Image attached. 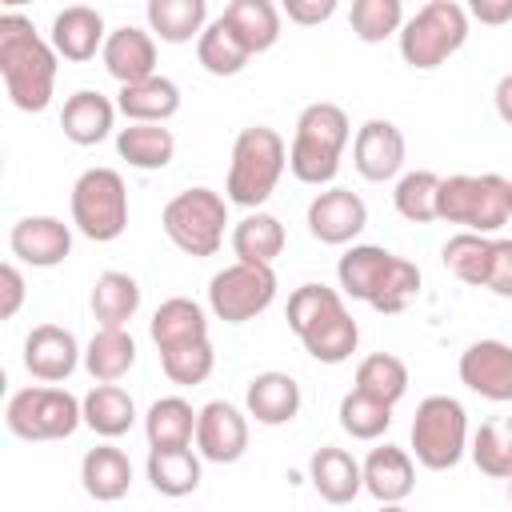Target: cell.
I'll return each mask as SVG.
<instances>
[{
    "label": "cell",
    "instance_id": "22",
    "mask_svg": "<svg viewBox=\"0 0 512 512\" xmlns=\"http://www.w3.org/2000/svg\"><path fill=\"white\" fill-rule=\"evenodd\" d=\"M308 480H312L316 496L328 500V504H352L360 496V488H364L360 460L352 452H344V448H332V444H324V448L312 452Z\"/></svg>",
    "mask_w": 512,
    "mask_h": 512
},
{
    "label": "cell",
    "instance_id": "40",
    "mask_svg": "<svg viewBox=\"0 0 512 512\" xmlns=\"http://www.w3.org/2000/svg\"><path fill=\"white\" fill-rule=\"evenodd\" d=\"M472 464L492 480H512V416H492L472 436Z\"/></svg>",
    "mask_w": 512,
    "mask_h": 512
},
{
    "label": "cell",
    "instance_id": "50",
    "mask_svg": "<svg viewBox=\"0 0 512 512\" xmlns=\"http://www.w3.org/2000/svg\"><path fill=\"white\" fill-rule=\"evenodd\" d=\"M492 104H496V116L504 124H512V72L496 80V92H492Z\"/></svg>",
    "mask_w": 512,
    "mask_h": 512
},
{
    "label": "cell",
    "instance_id": "43",
    "mask_svg": "<svg viewBox=\"0 0 512 512\" xmlns=\"http://www.w3.org/2000/svg\"><path fill=\"white\" fill-rule=\"evenodd\" d=\"M352 36L364 44H380L388 36H400L404 28V4L400 0H356L348 12Z\"/></svg>",
    "mask_w": 512,
    "mask_h": 512
},
{
    "label": "cell",
    "instance_id": "36",
    "mask_svg": "<svg viewBox=\"0 0 512 512\" xmlns=\"http://www.w3.org/2000/svg\"><path fill=\"white\" fill-rule=\"evenodd\" d=\"M80 404H84V424L104 440H116L136 424V400L120 384H96Z\"/></svg>",
    "mask_w": 512,
    "mask_h": 512
},
{
    "label": "cell",
    "instance_id": "17",
    "mask_svg": "<svg viewBox=\"0 0 512 512\" xmlns=\"http://www.w3.org/2000/svg\"><path fill=\"white\" fill-rule=\"evenodd\" d=\"M8 248L20 264L56 268L72 256V224L60 216H20L8 232Z\"/></svg>",
    "mask_w": 512,
    "mask_h": 512
},
{
    "label": "cell",
    "instance_id": "21",
    "mask_svg": "<svg viewBox=\"0 0 512 512\" xmlns=\"http://www.w3.org/2000/svg\"><path fill=\"white\" fill-rule=\"evenodd\" d=\"M360 472H364V492L376 496L380 504H400V500L416 488V464H412V456H408L404 448H396V444L372 448V452L364 456Z\"/></svg>",
    "mask_w": 512,
    "mask_h": 512
},
{
    "label": "cell",
    "instance_id": "20",
    "mask_svg": "<svg viewBox=\"0 0 512 512\" xmlns=\"http://www.w3.org/2000/svg\"><path fill=\"white\" fill-rule=\"evenodd\" d=\"M244 412L264 428H280L300 412V384L288 372H256L244 388Z\"/></svg>",
    "mask_w": 512,
    "mask_h": 512
},
{
    "label": "cell",
    "instance_id": "14",
    "mask_svg": "<svg viewBox=\"0 0 512 512\" xmlns=\"http://www.w3.org/2000/svg\"><path fill=\"white\" fill-rule=\"evenodd\" d=\"M460 384L492 404H508L512 400V344L504 340H472L460 352Z\"/></svg>",
    "mask_w": 512,
    "mask_h": 512
},
{
    "label": "cell",
    "instance_id": "15",
    "mask_svg": "<svg viewBox=\"0 0 512 512\" xmlns=\"http://www.w3.org/2000/svg\"><path fill=\"white\" fill-rule=\"evenodd\" d=\"M404 156H408V144H404V132L392 124V120H364L356 128V140H352V164L364 180L372 184H384V180H400V168H404Z\"/></svg>",
    "mask_w": 512,
    "mask_h": 512
},
{
    "label": "cell",
    "instance_id": "29",
    "mask_svg": "<svg viewBox=\"0 0 512 512\" xmlns=\"http://www.w3.org/2000/svg\"><path fill=\"white\" fill-rule=\"evenodd\" d=\"M196 408L184 396H160L144 412V436L148 448H192L196 440Z\"/></svg>",
    "mask_w": 512,
    "mask_h": 512
},
{
    "label": "cell",
    "instance_id": "12",
    "mask_svg": "<svg viewBox=\"0 0 512 512\" xmlns=\"http://www.w3.org/2000/svg\"><path fill=\"white\" fill-rule=\"evenodd\" d=\"M308 232L320 244H352L364 228H368V204L352 192V188H324L308 200Z\"/></svg>",
    "mask_w": 512,
    "mask_h": 512
},
{
    "label": "cell",
    "instance_id": "18",
    "mask_svg": "<svg viewBox=\"0 0 512 512\" xmlns=\"http://www.w3.org/2000/svg\"><path fill=\"white\" fill-rule=\"evenodd\" d=\"M104 72L128 88V84H140L148 76H156V36L148 28H136V24H124V28H112L108 40H104Z\"/></svg>",
    "mask_w": 512,
    "mask_h": 512
},
{
    "label": "cell",
    "instance_id": "10",
    "mask_svg": "<svg viewBox=\"0 0 512 512\" xmlns=\"http://www.w3.org/2000/svg\"><path fill=\"white\" fill-rule=\"evenodd\" d=\"M72 228L96 244L116 240L128 228V188L116 168H88L76 176L72 196Z\"/></svg>",
    "mask_w": 512,
    "mask_h": 512
},
{
    "label": "cell",
    "instance_id": "49",
    "mask_svg": "<svg viewBox=\"0 0 512 512\" xmlns=\"http://www.w3.org/2000/svg\"><path fill=\"white\" fill-rule=\"evenodd\" d=\"M468 20H480V24H512V0H472L468 4Z\"/></svg>",
    "mask_w": 512,
    "mask_h": 512
},
{
    "label": "cell",
    "instance_id": "30",
    "mask_svg": "<svg viewBox=\"0 0 512 512\" xmlns=\"http://www.w3.org/2000/svg\"><path fill=\"white\" fill-rule=\"evenodd\" d=\"M144 16H148V32L160 36L164 44L200 40V32L212 24L204 0H148Z\"/></svg>",
    "mask_w": 512,
    "mask_h": 512
},
{
    "label": "cell",
    "instance_id": "39",
    "mask_svg": "<svg viewBox=\"0 0 512 512\" xmlns=\"http://www.w3.org/2000/svg\"><path fill=\"white\" fill-rule=\"evenodd\" d=\"M444 268L468 284V288H484L488 284V264H492V236H476V232H456L444 240L440 248Z\"/></svg>",
    "mask_w": 512,
    "mask_h": 512
},
{
    "label": "cell",
    "instance_id": "5",
    "mask_svg": "<svg viewBox=\"0 0 512 512\" xmlns=\"http://www.w3.org/2000/svg\"><path fill=\"white\" fill-rule=\"evenodd\" d=\"M436 216L448 220V224H460L464 232L492 236L512 220V180H504L500 172L440 176Z\"/></svg>",
    "mask_w": 512,
    "mask_h": 512
},
{
    "label": "cell",
    "instance_id": "1",
    "mask_svg": "<svg viewBox=\"0 0 512 512\" xmlns=\"http://www.w3.org/2000/svg\"><path fill=\"white\" fill-rule=\"evenodd\" d=\"M56 48L24 12H0V76L20 112H44L56 92Z\"/></svg>",
    "mask_w": 512,
    "mask_h": 512
},
{
    "label": "cell",
    "instance_id": "41",
    "mask_svg": "<svg viewBox=\"0 0 512 512\" xmlns=\"http://www.w3.org/2000/svg\"><path fill=\"white\" fill-rule=\"evenodd\" d=\"M436 196H440V176L428 172V168L404 172L396 180V188H392V204H396V212L408 224H432V220H440L436 216Z\"/></svg>",
    "mask_w": 512,
    "mask_h": 512
},
{
    "label": "cell",
    "instance_id": "3",
    "mask_svg": "<svg viewBox=\"0 0 512 512\" xmlns=\"http://www.w3.org/2000/svg\"><path fill=\"white\" fill-rule=\"evenodd\" d=\"M348 140H352V124L340 104H328V100L308 104L296 116V132L288 144V172L300 184L328 188L340 172V156Z\"/></svg>",
    "mask_w": 512,
    "mask_h": 512
},
{
    "label": "cell",
    "instance_id": "44",
    "mask_svg": "<svg viewBox=\"0 0 512 512\" xmlns=\"http://www.w3.org/2000/svg\"><path fill=\"white\" fill-rule=\"evenodd\" d=\"M160 368L172 384L180 388H196L212 376L216 368V352H212V340H192V344H180V348H168L160 352Z\"/></svg>",
    "mask_w": 512,
    "mask_h": 512
},
{
    "label": "cell",
    "instance_id": "7",
    "mask_svg": "<svg viewBox=\"0 0 512 512\" xmlns=\"http://www.w3.org/2000/svg\"><path fill=\"white\" fill-rule=\"evenodd\" d=\"M468 40V8L456 0H428L400 28V56L416 72L440 68Z\"/></svg>",
    "mask_w": 512,
    "mask_h": 512
},
{
    "label": "cell",
    "instance_id": "33",
    "mask_svg": "<svg viewBox=\"0 0 512 512\" xmlns=\"http://www.w3.org/2000/svg\"><path fill=\"white\" fill-rule=\"evenodd\" d=\"M148 484L160 496H192L200 488V452L192 448H148Z\"/></svg>",
    "mask_w": 512,
    "mask_h": 512
},
{
    "label": "cell",
    "instance_id": "34",
    "mask_svg": "<svg viewBox=\"0 0 512 512\" xmlns=\"http://www.w3.org/2000/svg\"><path fill=\"white\" fill-rule=\"evenodd\" d=\"M304 352L316 360V364H344L356 344H360V324L352 320V312L340 304L336 312H328L320 324H312L304 336H300Z\"/></svg>",
    "mask_w": 512,
    "mask_h": 512
},
{
    "label": "cell",
    "instance_id": "52",
    "mask_svg": "<svg viewBox=\"0 0 512 512\" xmlns=\"http://www.w3.org/2000/svg\"><path fill=\"white\" fill-rule=\"evenodd\" d=\"M508 504H512V480H508Z\"/></svg>",
    "mask_w": 512,
    "mask_h": 512
},
{
    "label": "cell",
    "instance_id": "35",
    "mask_svg": "<svg viewBox=\"0 0 512 512\" xmlns=\"http://www.w3.org/2000/svg\"><path fill=\"white\" fill-rule=\"evenodd\" d=\"M220 16L232 24V32L240 36V44L252 56L268 52L280 40V8L272 0H232Z\"/></svg>",
    "mask_w": 512,
    "mask_h": 512
},
{
    "label": "cell",
    "instance_id": "28",
    "mask_svg": "<svg viewBox=\"0 0 512 512\" xmlns=\"http://www.w3.org/2000/svg\"><path fill=\"white\" fill-rule=\"evenodd\" d=\"M88 308L96 316L100 328H128V320L140 312V284L128 272H100L88 296Z\"/></svg>",
    "mask_w": 512,
    "mask_h": 512
},
{
    "label": "cell",
    "instance_id": "19",
    "mask_svg": "<svg viewBox=\"0 0 512 512\" xmlns=\"http://www.w3.org/2000/svg\"><path fill=\"white\" fill-rule=\"evenodd\" d=\"M104 40H108V28H104V16L88 4H68L52 16V32H48V44L56 48V56H64L68 64H88L96 52H104Z\"/></svg>",
    "mask_w": 512,
    "mask_h": 512
},
{
    "label": "cell",
    "instance_id": "24",
    "mask_svg": "<svg viewBox=\"0 0 512 512\" xmlns=\"http://www.w3.org/2000/svg\"><path fill=\"white\" fill-rule=\"evenodd\" d=\"M80 484L100 504H112V500L128 496V488H132V460H128V452L116 448V444L88 448L84 460H80Z\"/></svg>",
    "mask_w": 512,
    "mask_h": 512
},
{
    "label": "cell",
    "instance_id": "4",
    "mask_svg": "<svg viewBox=\"0 0 512 512\" xmlns=\"http://www.w3.org/2000/svg\"><path fill=\"white\" fill-rule=\"evenodd\" d=\"M284 168H288V144L276 128L268 124L240 128V136L232 140V160H228V180H224L228 204L260 212V204L276 192Z\"/></svg>",
    "mask_w": 512,
    "mask_h": 512
},
{
    "label": "cell",
    "instance_id": "26",
    "mask_svg": "<svg viewBox=\"0 0 512 512\" xmlns=\"http://www.w3.org/2000/svg\"><path fill=\"white\" fill-rule=\"evenodd\" d=\"M148 336H152L156 352H168V348H180V344H192V340H208V312L188 296H168L152 312Z\"/></svg>",
    "mask_w": 512,
    "mask_h": 512
},
{
    "label": "cell",
    "instance_id": "47",
    "mask_svg": "<svg viewBox=\"0 0 512 512\" xmlns=\"http://www.w3.org/2000/svg\"><path fill=\"white\" fill-rule=\"evenodd\" d=\"M20 304H24V272L8 260V264L0 268V316L12 320V316L20 312Z\"/></svg>",
    "mask_w": 512,
    "mask_h": 512
},
{
    "label": "cell",
    "instance_id": "38",
    "mask_svg": "<svg viewBox=\"0 0 512 512\" xmlns=\"http://www.w3.org/2000/svg\"><path fill=\"white\" fill-rule=\"evenodd\" d=\"M196 60H200V68L212 72V76H236V72L252 60V52L240 44V36L232 32V24H228L224 16H216V20L200 32V40H196Z\"/></svg>",
    "mask_w": 512,
    "mask_h": 512
},
{
    "label": "cell",
    "instance_id": "2",
    "mask_svg": "<svg viewBox=\"0 0 512 512\" xmlns=\"http://www.w3.org/2000/svg\"><path fill=\"white\" fill-rule=\"evenodd\" d=\"M340 296L364 300L368 308L396 316L420 296V268L380 244H352L336 264Z\"/></svg>",
    "mask_w": 512,
    "mask_h": 512
},
{
    "label": "cell",
    "instance_id": "42",
    "mask_svg": "<svg viewBox=\"0 0 512 512\" xmlns=\"http://www.w3.org/2000/svg\"><path fill=\"white\" fill-rule=\"evenodd\" d=\"M336 416H340V428L352 440H380L392 428V408L380 404V400H372V396H364V392H356V388L340 396Z\"/></svg>",
    "mask_w": 512,
    "mask_h": 512
},
{
    "label": "cell",
    "instance_id": "27",
    "mask_svg": "<svg viewBox=\"0 0 512 512\" xmlns=\"http://www.w3.org/2000/svg\"><path fill=\"white\" fill-rule=\"evenodd\" d=\"M136 364V340L128 328H96L84 348V372L96 384H116Z\"/></svg>",
    "mask_w": 512,
    "mask_h": 512
},
{
    "label": "cell",
    "instance_id": "6",
    "mask_svg": "<svg viewBox=\"0 0 512 512\" xmlns=\"http://www.w3.org/2000/svg\"><path fill=\"white\" fill-rule=\"evenodd\" d=\"M160 228L184 256H196V260L216 256L224 244V228H228V196L204 184L184 188L164 204Z\"/></svg>",
    "mask_w": 512,
    "mask_h": 512
},
{
    "label": "cell",
    "instance_id": "16",
    "mask_svg": "<svg viewBox=\"0 0 512 512\" xmlns=\"http://www.w3.org/2000/svg\"><path fill=\"white\" fill-rule=\"evenodd\" d=\"M84 364V352L76 336L60 324H36L24 336V368L40 384H64Z\"/></svg>",
    "mask_w": 512,
    "mask_h": 512
},
{
    "label": "cell",
    "instance_id": "48",
    "mask_svg": "<svg viewBox=\"0 0 512 512\" xmlns=\"http://www.w3.org/2000/svg\"><path fill=\"white\" fill-rule=\"evenodd\" d=\"M332 12H336V0H284V16L292 24H300V28L324 24Z\"/></svg>",
    "mask_w": 512,
    "mask_h": 512
},
{
    "label": "cell",
    "instance_id": "32",
    "mask_svg": "<svg viewBox=\"0 0 512 512\" xmlns=\"http://www.w3.org/2000/svg\"><path fill=\"white\" fill-rule=\"evenodd\" d=\"M284 244H288L284 224L272 212H248L232 228V256L240 264H264V268H272L276 256L284 252Z\"/></svg>",
    "mask_w": 512,
    "mask_h": 512
},
{
    "label": "cell",
    "instance_id": "37",
    "mask_svg": "<svg viewBox=\"0 0 512 512\" xmlns=\"http://www.w3.org/2000/svg\"><path fill=\"white\" fill-rule=\"evenodd\" d=\"M352 388L372 396V400H380V404H388V408H396L404 400V392H408V364L400 356H392V352H372V356H364L356 364Z\"/></svg>",
    "mask_w": 512,
    "mask_h": 512
},
{
    "label": "cell",
    "instance_id": "9",
    "mask_svg": "<svg viewBox=\"0 0 512 512\" xmlns=\"http://www.w3.org/2000/svg\"><path fill=\"white\" fill-rule=\"evenodd\" d=\"M468 452V412L456 396H424L412 416V456L428 472H448Z\"/></svg>",
    "mask_w": 512,
    "mask_h": 512
},
{
    "label": "cell",
    "instance_id": "31",
    "mask_svg": "<svg viewBox=\"0 0 512 512\" xmlns=\"http://www.w3.org/2000/svg\"><path fill=\"white\" fill-rule=\"evenodd\" d=\"M116 156L140 172L168 168L176 156V136L164 124H128L116 132Z\"/></svg>",
    "mask_w": 512,
    "mask_h": 512
},
{
    "label": "cell",
    "instance_id": "8",
    "mask_svg": "<svg viewBox=\"0 0 512 512\" xmlns=\"http://www.w3.org/2000/svg\"><path fill=\"white\" fill-rule=\"evenodd\" d=\"M4 424L16 440H68L84 424V404L56 384H32L8 396Z\"/></svg>",
    "mask_w": 512,
    "mask_h": 512
},
{
    "label": "cell",
    "instance_id": "45",
    "mask_svg": "<svg viewBox=\"0 0 512 512\" xmlns=\"http://www.w3.org/2000/svg\"><path fill=\"white\" fill-rule=\"evenodd\" d=\"M344 304V296L336 292V288H328V284H300L292 296H288V328L296 332V340L312 328V324H320L328 312H336Z\"/></svg>",
    "mask_w": 512,
    "mask_h": 512
},
{
    "label": "cell",
    "instance_id": "25",
    "mask_svg": "<svg viewBox=\"0 0 512 512\" xmlns=\"http://www.w3.org/2000/svg\"><path fill=\"white\" fill-rule=\"evenodd\" d=\"M116 112H124L128 124H164L180 112V84L160 72L140 84H128L116 92Z\"/></svg>",
    "mask_w": 512,
    "mask_h": 512
},
{
    "label": "cell",
    "instance_id": "46",
    "mask_svg": "<svg viewBox=\"0 0 512 512\" xmlns=\"http://www.w3.org/2000/svg\"><path fill=\"white\" fill-rule=\"evenodd\" d=\"M492 296L512 300V240H492V264H488V284Z\"/></svg>",
    "mask_w": 512,
    "mask_h": 512
},
{
    "label": "cell",
    "instance_id": "51",
    "mask_svg": "<svg viewBox=\"0 0 512 512\" xmlns=\"http://www.w3.org/2000/svg\"><path fill=\"white\" fill-rule=\"evenodd\" d=\"M376 512H408V508H400V504H380Z\"/></svg>",
    "mask_w": 512,
    "mask_h": 512
},
{
    "label": "cell",
    "instance_id": "23",
    "mask_svg": "<svg viewBox=\"0 0 512 512\" xmlns=\"http://www.w3.org/2000/svg\"><path fill=\"white\" fill-rule=\"evenodd\" d=\"M112 124H116V104L104 92H92V88L72 92L64 100V108H60V128L80 148H92V144L108 140Z\"/></svg>",
    "mask_w": 512,
    "mask_h": 512
},
{
    "label": "cell",
    "instance_id": "11",
    "mask_svg": "<svg viewBox=\"0 0 512 512\" xmlns=\"http://www.w3.org/2000/svg\"><path fill=\"white\" fill-rule=\"evenodd\" d=\"M272 300H276V272L264 264L232 260L208 280V308L224 324H248L260 312H268Z\"/></svg>",
    "mask_w": 512,
    "mask_h": 512
},
{
    "label": "cell",
    "instance_id": "13",
    "mask_svg": "<svg viewBox=\"0 0 512 512\" xmlns=\"http://www.w3.org/2000/svg\"><path fill=\"white\" fill-rule=\"evenodd\" d=\"M196 452L208 464H236L248 452V412L228 400H208L196 416Z\"/></svg>",
    "mask_w": 512,
    "mask_h": 512
}]
</instances>
